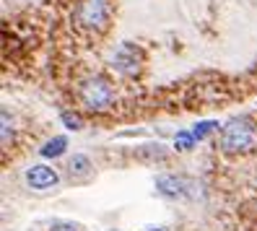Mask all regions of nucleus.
I'll list each match as a JSON object with an SVG mask.
<instances>
[{
  "instance_id": "nucleus-1",
  "label": "nucleus",
  "mask_w": 257,
  "mask_h": 231,
  "mask_svg": "<svg viewBox=\"0 0 257 231\" xmlns=\"http://www.w3.org/2000/svg\"><path fill=\"white\" fill-rule=\"evenodd\" d=\"M257 148V125L249 117H231L221 128V151L226 156H244Z\"/></svg>"
},
{
  "instance_id": "nucleus-2",
  "label": "nucleus",
  "mask_w": 257,
  "mask_h": 231,
  "mask_svg": "<svg viewBox=\"0 0 257 231\" xmlns=\"http://www.w3.org/2000/svg\"><path fill=\"white\" fill-rule=\"evenodd\" d=\"M112 19V0H81L73 11V21L88 34L107 32Z\"/></svg>"
},
{
  "instance_id": "nucleus-3",
  "label": "nucleus",
  "mask_w": 257,
  "mask_h": 231,
  "mask_svg": "<svg viewBox=\"0 0 257 231\" xmlns=\"http://www.w3.org/2000/svg\"><path fill=\"white\" fill-rule=\"evenodd\" d=\"M78 99L83 104V109L94 112V114H104L114 106V86L104 75H91V78H86L81 83Z\"/></svg>"
},
{
  "instance_id": "nucleus-4",
  "label": "nucleus",
  "mask_w": 257,
  "mask_h": 231,
  "mask_svg": "<svg viewBox=\"0 0 257 231\" xmlns=\"http://www.w3.org/2000/svg\"><path fill=\"white\" fill-rule=\"evenodd\" d=\"M112 68L119 75H125V78H135V75L141 73V68H143V52H141V47H135L133 42H122L114 50V55H112Z\"/></svg>"
},
{
  "instance_id": "nucleus-5",
  "label": "nucleus",
  "mask_w": 257,
  "mask_h": 231,
  "mask_svg": "<svg viewBox=\"0 0 257 231\" xmlns=\"http://www.w3.org/2000/svg\"><path fill=\"white\" fill-rule=\"evenodd\" d=\"M195 184L187 177H179V174H159L156 177V192L166 200H187L195 197Z\"/></svg>"
},
{
  "instance_id": "nucleus-6",
  "label": "nucleus",
  "mask_w": 257,
  "mask_h": 231,
  "mask_svg": "<svg viewBox=\"0 0 257 231\" xmlns=\"http://www.w3.org/2000/svg\"><path fill=\"white\" fill-rule=\"evenodd\" d=\"M24 179H26V184H29L32 190L44 192V190H52L55 184L60 182V174L55 172L52 166H47V164H32V166L26 169Z\"/></svg>"
},
{
  "instance_id": "nucleus-7",
  "label": "nucleus",
  "mask_w": 257,
  "mask_h": 231,
  "mask_svg": "<svg viewBox=\"0 0 257 231\" xmlns=\"http://www.w3.org/2000/svg\"><path fill=\"white\" fill-rule=\"evenodd\" d=\"M68 172L75 179H88V177H91V172H94V164H91V159H88V156H83V153H75V156L68 161Z\"/></svg>"
},
{
  "instance_id": "nucleus-8",
  "label": "nucleus",
  "mask_w": 257,
  "mask_h": 231,
  "mask_svg": "<svg viewBox=\"0 0 257 231\" xmlns=\"http://www.w3.org/2000/svg\"><path fill=\"white\" fill-rule=\"evenodd\" d=\"M65 151H68V138L65 135H55L39 148V156L42 159H57V156H63Z\"/></svg>"
},
{
  "instance_id": "nucleus-9",
  "label": "nucleus",
  "mask_w": 257,
  "mask_h": 231,
  "mask_svg": "<svg viewBox=\"0 0 257 231\" xmlns=\"http://www.w3.org/2000/svg\"><path fill=\"white\" fill-rule=\"evenodd\" d=\"M0 133H3V138H0V141H3V148H8L11 143H13V117H11V112L6 109H0Z\"/></svg>"
},
{
  "instance_id": "nucleus-10",
  "label": "nucleus",
  "mask_w": 257,
  "mask_h": 231,
  "mask_svg": "<svg viewBox=\"0 0 257 231\" xmlns=\"http://www.w3.org/2000/svg\"><path fill=\"white\" fill-rule=\"evenodd\" d=\"M218 130V122L216 120H203V122H198V125H192V135H195V141H205V138L210 135V133H216Z\"/></svg>"
},
{
  "instance_id": "nucleus-11",
  "label": "nucleus",
  "mask_w": 257,
  "mask_h": 231,
  "mask_svg": "<svg viewBox=\"0 0 257 231\" xmlns=\"http://www.w3.org/2000/svg\"><path fill=\"white\" fill-rule=\"evenodd\" d=\"M195 135H192V130H179L177 135H174V148L177 151H192L195 148Z\"/></svg>"
},
{
  "instance_id": "nucleus-12",
  "label": "nucleus",
  "mask_w": 257,
  "mask_h": 231,
  "mask_svg": "<svg viewBox=\"0 0 257 231\" xmlns=\"http://www.w3.org/2000/svg\"><path fill=\"white\" fill-rule=\"evenodd\" d=\"M60 122H63V125L68 128V130H73V133H78L81 128H83V122H81V117L78 114H73V112H60Z\"/></svg>"
},
{
  "instance_id": "nucleus-13",
  "label": "nucleus",
  "mask_w": 257,
  "mask_h": 231,
  "mask_svg": "<svg viewBox=\"0 0 257 231\" xmlns=\"http://www.w3.org/2000/svg\"><path fill=\"white\" fill-rule=\"evenodd\" d=\"M50 231H81L75 223H65V221H60V223H52Z\"/></svg>"
},
{
  "instance_id": "nucleus-14",
  "label": "nucleus",
  "mask_w": 257,
  "mask_h": 231,
  "mask_svg": "<svg viewBox=\"0 0 257 231\" xmlns=\"http://www.w3.org/2000/svg\"><path fill=\"white\" fill-rule=\"evenodd\" d=\"M148 231H166V228H148Z\"/></svg>"
}]
</instances>
